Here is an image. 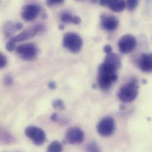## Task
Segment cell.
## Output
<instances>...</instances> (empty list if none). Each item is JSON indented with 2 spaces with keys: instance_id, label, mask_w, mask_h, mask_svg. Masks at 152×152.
Masks as SVG:
<instances>
[{
  "instance_id": "obj_1",
  "label": "cell",
  "mask_w": 152,
  "mask_h": 152,
  "mask_svg": "<svg viewBox=\"0 0 152 152\" xmlns=\"http://www.w3.org/2000/svg\"><path fill=\"white\" fill-rule=\"evenodd\" d=\"M117 79V70L104 63L99 66L98 71V83L101 89L103 90L109 89Z\"/></svg>"
},
{
  "instance_id": "obj_2",
  "label": "cell",
  "mask_w": 152,
  "mask_h": 152,
  "mask_svg": "<svg viewBox=\"0 0 152 152\" xmlns=\"http://www.w3.org/2000/svg\"><path fill=\"white\" fill-rule=\"evenodd\" d=\"M138 89L137 82L133 79L122 86L118 93V98L123 102H131L137 96Z\"/></svg>"
},
{
  "instance_id": "obj_3",
  "label": "cell",
  "mask_w": 152,
  "mask_h": 152,
  "mask_svg": "<svg viewBox=\"0 0 152 152\" xmlns=\"http://www.w3.org/2000/svg\"><path fill=\"white\" fill-rule=\"evenodd\" d=\"M63 45L71 52L77 53L82 49L83 41L80 36L77 33L69 32L65 35L63 40Z\"/></svg>"
},
{
  "instance_id": "obj_4",
  "label": "cell",
  "mask_w": 152,
  "mask_h": 152,
  "mask_svg": "<svg viewBox=\"0 0 152 152\" xmlns=\"http://www.w3.org/2000/svg\"><path fill=\"white\" fill-rule=\"evenodd\" d=\"M115 129V122L111 117H105L97 124L96 130L99 135L108 137L112 135Z\"/></svg>"
},
{
  "instance_id": "obj_5",
  "label": "cell",
  "mask_w": 152,
  "mask_h": 152,
  "mask_svg": "<svg viewBox=\"0 0 152 152\" xmlns=\"http://www.w3.org/2000/svg\"><path fill=\"white\" fill-rule=\"evenodd\" d=\"M16 52L21 59L27 61L34 60L38 53L37 46L31 43L19 45L16 48Z\"/></svg>"
},
{
  "instance_id": "obj_6",
  "label": "cell",
  "mask_w": 152,
  "mask_h": 152,
  "mask_svg": "<svg viewBox=\"0 0 152 152\" xmlns=\"http://www.w3.org/2000/svg\"><path fill=\"white\" fill-rule=\"evenodd\" d=\"M25 134L37 146L42 145L46 140L45 132L36 126H28L25 130Z\"/></svg>"
},
{
  "instance_id": "obj_7",
  "label": "cell",
  "mask_w": 152,
  "mask_h": 152,
  "mask_svg": "<svg viewBox=\"0 0 152 152\" xmlns=\"http://www.w3.org/2000/svg\"><path fill=\"white\" fill-rule=\"evenodd\" d=\"M120 51L123 54H128L134 50L137 46L136 38L131 34L123 36L118 42Z\"/></svg>"
},
{
  "instance_id": "obj_8",
  "label": "cell",
  "mask_w": 152,
  "mask_h": 152,
  "mask_svg": "<svg viewBox=\"0 0 152 152\" xmlns=\"http://www.w3.org/2000/svg\"><path fill=\"white\" fill-rule=\"evenodd\" d=\"M45 29V28L43 25H36L24 30L23 32L15 36L11 39L15 43L23 42L34 37L38 33L43 31Z\"/></svg>"
},
{
  "instance_id": "obj_9",
  "label": "cell",
  "mask_w": 152,
  "mask_h": 152,
  "mask_svg": "<svg viewBox=\"0 0 152 152\" xmlns=\"http://www.w3.org/2000/svg\"><path fill=\"white\" fill-rule=\"evenodd\" d=\"M84 140V133L78 127H71L68 129L65 134V141L71 145H78Z\"/></svg>"
},
{
  "instance_id": "obj_10",
  "label": "cell",
  "mask_w": 152,
  "mask_h": 152,
  "mask_svg": "<svg viewBox=\"0 0 152 152\" xmlns=\"http://www.w3.org/2000/svg\"><path fill=\"white\" fill-rule=\"evenodd\" d=\"M40 7L35 4H27L23 7L21 17L26 21H31L35 20L40 13Z\"/></svg>"
},
{
  "instance_id": "obj_11",
  "label": "cell",
  "mask_w": 152,
  "mask_h": 152,
  "mask_svg": "<svg viewBox=\"0 0 152 152\" xmlns=\"http://www.w3.org/2000/svg\"><path fill=\"white\" fill-rule=\"evenodd\" d=\"M119 25L118 19L111 15L104 14L101 17V27L102 29L112 31L116 30Z\"/></svg>"
},
{
  "instance_id": "obj_12",
  "label": "cell",
  "mask_w": 152,
  "mask_h": 152,
  "mask_svg": "<svg viewBox=\"0 0 152 152\" xmlns=\"http://www.w3.org/2000/svg\"><path fill=\"white\" fill-rule=\"evenodd\" d=\"M139 66L140 70L146 73L151 72L152 71V56L150 53L142 54L139 59Z\"/></svg>"
},
{
  "instance_id": "obj_13",
  "label": "cell",
  "mask_w": 152,
  "mask_h": 152,
  "mask_svg": "<svg viewBox=\"0 0 152 152\" xmlns=\"http://www.w3.org/2000/svg\"><path fill=\"white\" fill-rule=\"evenodd\" d=\"M104 63L117 71L121 66V61L118 55L111 52L107 54Z\"/></svg>"
},
{
  "instance_id": "obj_14",
  "label": "cell",
  "mask_w": 152,
  "mask_h": 152,
  "mask_svg": "<svg viewBox=\"0 0 152 152\" xmlns=\"http://www.w3.org/2000/svg\"><path fill=\"white\" fill-rule=\"evenodd\" d=\"M23 28V24L20 23L8 22L4 26V33L6 37H9L15 31L21 30Z\"/></svg>"
},
{
  "instance_id": "obj_15",
  "label": "cell",
  "mask_w": 152,
  "mask_h": 152,
  "mask_svg": "<svg viewBox=\"0 0 152 152\" xmlns=\"http://www.w3.org/2000/svg\"><path fill=\"white\" fill-rule=\"evenodd\" d=\"M107 6L115 12L123 11L126 7L124 0H108Z\"/></svg>"
},
{
  "instance_id": "obj_16",
  "label": "cell",
  "mask_w": 152,
  "mask_h": 152,
  "mask_svg": "<svg viewBox=\"0 0 152 152\" xmlns=\"http://www.w3.org/2000/svg\"><path fill=\"white\" fill-rule=\"evenodd\" d=\"M61 20L64 23H73L74 24H78L81 21L80 17L72 15L68 12H62L61 15Z\"/></svg>"
},
{
  "instance_id": "obj_17",
  "label": "cell",
  "mask_w": 152,
  "mask_h": 152,
  "mask_svg": "<svg viewBox=\"0 0 152 152\" xmlns=\"http://www.w3.org/2000/svg\"><path fill=\"white\" fill-rule=\"evenodd\" d=\"M63 147L62 144L58 141L52 142L48 146L47 151L49 152H59L62 151Z\"/></svg>"
},
{
  "instance_id": "obj_18",
  "label": "cell",
  "mask_w": 152,
  "mask_h": 152,
  "mask_svg": "<svg viewBox=\"0 0 152 152\" xmlns=\"http://www.w3.org/2000/svg\"><path fill=\"white\" fill-rule=\"evenodd\" d=\"M12 142V137L10 134L0 129V142L3 143H10Z\"/></svg>"
},
{
  "instance_id": "obj_19",
  "label": "cell",
  "mask_w": 152,
  "mask_h": 152,
  "mask_svg": "<svg viewBox=\"0 0 152 152\" xmlns=\"http://www.w3.org/2000/svg\"><path fill=\"white\" fill-rule=\"evenodd\" d=\"M53 107L56 110H63L65 108V104L61 99H56L53 101L52 104Z\"/></svg>"
},
{
  "instance_id": "obj_20",
  "label": "cell",
  "mask_w": 152,
  "mask_h": 152,
  "mask_svg": "<svg viewBox=\"0 0 152 152\" xmlns=\"http://www.w3.org/2000/svg\"><path fill=\"white\" fill-rule=\"evenodd\" d=\"M138 3L139 0H126V5L129 11H132L137 8Z\"/></svg>"
},
{
  "instance_id": "obj_21",
  "label": "cell",
  "mask_w": 152,
  "mask_h": 152,
  "mask_svg": "<svg viewBox=\"0 0 152 152\" xmlns=\"http://www.w3.org/2000/svg\"><path fill=\"white\" fill-rule=\"evenodd\" d=\"M86 151L88 152H100L101 149L99 146L95 142H90L86 146Z\"/></svg>"
},
{
  "instance_id": "obj_22",
  "label": "cell",
  "mask_w": 152,
  "mask_h": 152,
  "mask_svg": "<svg viewBox=\"0 0 152 152\" xmlns=\"http://www.w3.org/2000/svg\"><path fill=\"white\" fill-rule=\"evenodd\" d=\"M15 42H14L11 39L7 42L6 45V49L8 52H12L15 49Z\"/></svg>"
},
{
  "instance_id": "obj_23",
  "label": "cell",
  "mask_w": 152,
  "mask_h": 152,
  "mask_svg": "<svg viewBox=\"0 0 152 152\" xmlns=\"http://www.w3.org/2000/svg\"><path fill=\"white\" fill-rule=\"evenodd\" d=\"M2 81L4 85L6 86H10L13 83V79L10 75H5L4 76Z\"/></svg>"
},
{
  "instance_id": "obj_24",
  "label": "cell",
  "mask_w": 152,
  "mask_h": 152,
  "mask_svg": "<svg viewBox=\"0 0 152 152\" xmlns=\"http://www.w3.org/2000/svg\"><path fill=\"white\" fill-rule=\"evenodd\" d=\"M65 0H46V4L49 7L59 5L64 3Z\"/></svg>"
},
{
  "instance_id": "obj_25",
  "label": "cell",
  "mask_w": 152,
  "mask_h": 152,
  "mask_svg": "<svg viewBox=\"0 0 152 152\" xmlns=\"http://www.w3.org/2000/svg\"><path fill=\"white\" fill-rule=\"evenodd\" d=\"M7 64V59L5 55L0 52V69L4 68Z\"/></svg>"
},
{
  "instance_id": "obj_26",
  "label": "cell",
  "mask_w": 152,
  "mask_h": 152,
  "mask_svg": "<svg viewBox=\"0 0 152 152\" xmlns=\"http://www.w3.org/2000/svg\"><path fill=\"white\" fill-rule=\"evenodd\" d=\"M103 51L104 52H105V53L107 54H109L110 53L112 52L113 51V48L111 47V45H106L104 46L103 48Z\"/></svg>"
},
{
  "instance_id": "obj_27",
  "label": "cell",
  "mask_w": 152,
  "mask_h": 152,
  "mask_svg": "<svg viewBox=\"0 0 152 152\" xmlns=\"http://www.w3.org/2000/svg\"><path fill=\"white\" fill-rule=\"evenodd\" d=\"M98 2L100 5L102 7H107L108 5V0H98Z\"/></svg>"
},
{
  "instance_id": "obj_28",
  "label": "cell",
  "mask_w": 152,
  "mask_h": 152,
  "mask_svg": "<svg viewBox=\"0 0 152 152\" xmlns=\"http://www.w3.org/2000/svg\"><path fill=\"white\" fill-rule=\"evenodd\" d=\"M48 87L49 88V89L53 90V89H55L56 88V83L54 82H50L48 84Z\"/></svg>"
},
{
  "instance_id": "obj_29",
  "label": "cell",
  "mask_w": 152,
  "mask_h": 152,
  "mask_svg": "<svg viewBox=\"0 0 152 152\" xmlns=\"http://www.w3.org/2000/svg\"><path fill=\"white\" fill-rule=\"evenodd\" d=\"M58 115L56 113H53L52 115H51V117H50V119L52 121H56L57 120H58Z\"/></svg>"
},
{
  "instance_id": "obj_30",
  "label": "cell",
  "mask_w": 152,
  "mask_h": 152,
  "mask_svg": "<svg viewBox=\"0 0 152 152\" xmlns=\"http://www.w3.org/2000/svg\"><path fill=\"white\" fill-rule=\"evenodd\" d=\"M64 28H65V25L64 24H61L59 26V29L60 30H64Z\"/></svg>"
},
{
  "instance_id": "obj_31",
  "label": "cell",
  "mask_w": 152,
  "mask_h": 152,
  "mask_svg": "<svg viewBox=\"0 0 152 152\" xmlns=\"http://www.w3.org/2000/svg\"><path fill=\"white\" fill-rule=\"evenodd\" d=\"M91 1L92 2V3H96L97 2H98V0H91Z\"/></svg>"
}]
</instances>
